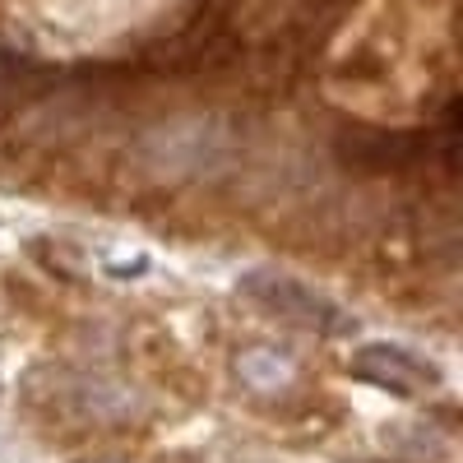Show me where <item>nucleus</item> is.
<instances>
[{"instance_id": "7ed1b4c3", "label": "nucleus", "mask_w": 463, "mask_h": 463, "mask_svg": "<svg viewBox=\"0 0 463 463\" xmlns=\"http://www.w3.org/2000/svg\"><path fill=\"white\" fill-rule=\"evenodd\" d=\"M80 463H126V458H80Z\"/></svg>"}, {"instance_id": "f257e3e1", "label": "nucleus", "mask_w": 463, "mask_h": 463, "mask_svg": "<svg viewBox=\"0 0 463 463\" xmlns=\"http://www.w3.org/2000/svg\"><path fill=\"white\" fill-rule=\"evenodd\" d=\"M241 292L292 329H311V334H325V338L353 334V316H347L338 301H329L325 292H316L311 283H301L292 274H279V269H250L241 279Z\"/></svg>"}, {"instance_id": "f03ea898", "label": "nucleus", "mask_w": 463, "mask_h": 463, "mask_svg": "<svg viewBox=\"0 0 463 463\" xmlns=\"http://www.w3.org/2000/svg\"><path fill=\"white\" fill-rule=\"evenodd\" d=\"M347 371H353V380H366L375 390H390L399 399H427L440 390V366H431L427 357L408 353L399 343H366L347 362Z\"/></svg>"}]
</instances>
